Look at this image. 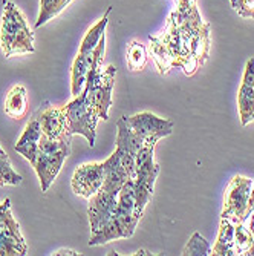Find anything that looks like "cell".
I'll return each mask as SVG.
<instances>
[{"label":"cell","instance_id":"1","mask_svg":"<svg viewBox=\"0 0 254 256\" xmlns=\"http://www.w3.org/2000/svg\"><path fill=\"white\" fill-rule=\"evenodd\" d=\"M176 2V10L169 16L164 32L150 37L147 50L161 76H167L178 68L190 77L209 60L212 30L201 17L198 0Z\"/></svg>","mask_w":254,"mask_h":256},{"label":"cell","instance_id":"2","mask_svg":"<svg viewBox=\"0 0 254 256\" xmlns=\"http://www.w3.org/2000/svg\"><path fill=\"white\" fill-rule=\"evenodd\" d=\"M143 214L136 208L133 181H127L118 195V206L112 220L97 235H90L89 246H103L115 240L130 238Z\"/></svg>","mask_w":254,"mask_h":256},{"label":"cell","instance_id":"3","mask_svg":"<svg viewBox=\"0 0 254 256\" xmlns=\"http://www.w3.org/2000/svg\"><path fill=\"white\" fill-rule=\"evenodd\" d=\"M104 51L106 34L101 37L100 43L94 50V58H92V64L84 83V90L87 92L90 103L97 108L101 120L109 118V109L112 106V89L115 84V76H117V68L113 64L103 68Z\"/></svg>","mask_w":254,"mask_h":256},{"label":"cell","instance_id":"4","mask_svg":"<svg viewBox=\"0 0 254 256\" xmlns=\"http://www.w3.org/2000/svg\"><path fill=\"white\" fill-rule=\"evenodd\" d=\"M0 44L5 57L17 54H31L35 51L34 32L21 11L9 0L3 2V16L0 25Z\"/></svg>","mask_w":254,"mask_h":256},{"label":"cell","instance_id":"5","mask_svg":"<svg viewBox=\"0 0 254 256\" xmlns=\"http://www.w3.org/2000/svg\"><path fill=\"white\" fill-rule=\"evenodd\" d=\"M69 155H71V140H52L41 134L38 152L32 164L40 180L41 192L49 190Z\"/></svg>","mask_w":254,"mask_h":256},{"label":"cell","instance_id":"6","mask_svg":"<svg viewBox=\"0 0 254 256\" xmlns=\"http://www.w3.org/2000/svg\"><path fill=\"white\" fill-rule=\"evenodd\" d=\"M63 108L69 120V132H71V135H83L87 140L89 146H94L97 135L95 129L100 120V114L97 108L90 103L84 88L80 96L74 97L71 103H67Z\"/></svg>","mask_w":254,"mask_h":256},{"label":"cell","instance_id":"7","mask_svg":"<svg viewBox=\"0 0 254 256\" xmlns=\"http://www.w3.org/2000/svg\"><path fill=\"white\" fill-rule=\"evenodd\" d=\"M155 148L143 146L136 154V178L133 180L136 208L144 214V208L153 195V186L159 175V166L153 160Z\"/></svg>","mask_w":254,"mask_h":256},{"label":"cell","instance_id":"8","mask_svg":"<svg viewBox=\"0 0 254 256\" xmlns=\"http://www.w3.org/2000/svg\"><path fill=\"white\" fill-rule=\"evenodd\" d=\"M253 186H254V180L242 175H236L230 180L224 195L221 218L232 221L233 224L247 222L245 212L248 207V200L253 190Z\"/></svg>","mask_w":254,"mask_h":256},{"label":"cell","instance_id":"9","mask_svg":"<svg viewBox=\"0 0 254 256\" xmlns=\"http://www.w3.org/2000/svg\"><path fill=\"white\" fill-rule=\"evenodd\" d=\"M28 253V244L20 226L11 214V200L0 201V256H23Z\"/></svg>","mask_w":254,"mask_h":256},{"label":"cell","instance_id":"10","mask_svg":"<svg viewBox=\"0 0 254 256\" xmlns=\"http://www.w3.org/2000/svg\"><path fill=\"white\" fill-rule=\"evenodd\" d=\"M126 122L141 143L150 148H155L161 138L169 136L173 132V122L161 118L152 112H140L132 117L126 115Z\"/></svg>","mask_w":254,"mask_h":256},{"label":"cell","instance_id":"11","mask_svg":"<svg viewBox=\"0 0 254 256\" xmlns=\"http://www.w3.org/2000/svg\"><path fill=\"white\" fill-rule=\"evenodd\" d=\"M118 192L100 189L94 196L89 198L87 216L92 235H97L112 220L118 206Z\"/></svg>","mask_w":254,"mask_h":256},{"label":"cell","instance_id":"12","mask_svg":"<svg viewBox=\"0 0 254 256\" xmlns=\"http://www.w3.org/2000/svg\"><path fill=\"white\" fill-rule=\"evenodd\" d=\"M104 182V166L103 162H86L74 170L71 186L75 195L83 198L94 196Z\"/></svg>","mask_w":254,"mask_h":256},{"label":"cell","instance_id":"13","mask_svg":"<svg viewBox=\"0 0 254 256\" xmlns=\"http://www.w3.org/2000/svg\"><path fill=\"white\" fill-rule=\"evenodd\" d=\"M238 108L242 126L254 122V58L251 57L247 64L242 77V83L238 94Z\"/></svg>","mask_w":254,"mask_h":256},{"label":"cell","instance_id":"14","mask_svg":"<svg viewBox=\"0 0 254 256\" xmlns=\"http://www.w3.org/2000/svg\"><path fill=\"white\" fill-rule=\"evenodd\" d=\"M43 135L52 140H71L72 135L69 132V120L64 108H49L38 117Z\"/></svg>","mask_w":254,"mask_h":256},{"label":"cell","instance_id":"15","mask_svg":"<svg viewBox=\"0 0 254 256\" xmlns=\"http://www.w3.org/2000/svg\"><path fill=\"white\" fill-rule=\"evenodd\" d=\"M103 166H104V182L101 189L113 190L120 194L123 186L127 181H130V178L123 166L121 156L117 149H115V152L106 161H103Z\"/></svg>","mask_w":254,"mask_h":256},{"label":"cell","instance_id":"16","mask_svg":"<svg viewBox=\"0 0 254 256\" xmlns=\"http://www.w3.org/2000/svg\"><path fill=\"white\" fill-rule=\"evenodd\" d=\"M41 126H40V120L38 118H32L25 130H23L21 136L18 138V142L15 143V150L29 161V164L32 166L37 152H38V144H40V138H41Z\"/></svg>","mask_w":254,"mask_h":256},{"label":"cell","instance_id":"17","mask_svg":"<svg viewBox=\"0 0 254 256\" xmlns=\"http://www.w3.org/2000/svg\"><path fill=\"white\" fill-rule=\"evenodd\" d=\"M235 228L236 224L221 218L219 234L215 246L212 247V254L215 256H236L235 250Z\"/></svg>","mask_w":254,"mask_h":256},{"label":"cell","instance_id":"18","mask_svg":"<svg viewBox=\"0 0 254 256\" xmlns=\"http://www.w3.org/2000/svg\"><path fill=\"white\" fill-rule=\"evenodd\" d=\"M5 114L11 118L20 120L25 118L28 114V92L25 86L17 84L14 86L6 96L5 100Z\"/></svg>","mask_w":254,"mask_h":256},{"label":"cell","instance_id":"19","mask_svg":"<svg viewBox=\"0 0 254 256\" xmlns=\"http://www.w3.org/2000/svg\"><path fill=\"white\" fill-rule=\"evenodd\" d=\"M147 60H149L147 46L138 40H132L127 44V66L130 71L133 72L143 71L147 64Z\"/></svg>","mask_w":254,"mask_h":256},{"label":"cell","instance_id":"20","mask_svg":"<svg viewBox=\"0 0 254 256\" xmlns=\"http://www.w3.org/2000/svg\"><path fill=\"white\" fill-rule=\"evenodd\" d=\"M72 0H40V12L35 22V28H40L51 18L58 16Z\"/></svg>","mask_w":254,"mask_h":256},{"label":"cell","instance_id":"21","mask_svg":"<svg viewBox=\"0 0 254 256\" xmlns=\"http://www.w3.org/2000/svg\"><path fill=\"white\" fill-rule=\"evenodd\" d=\"M182 254L184 256H210L212 246L199 234V232H195V234L190 236L186 248L182 250Z\"/></svg>","mask_w":254,"mask_h":256},{"label":"cell","instance_id":"22","mask_svg":"<svg viewBox=\"0 0 254 256\" xmlns=\"http://www.w3.org/2000/svg\"><path fill=\"white\" fill-rule=\"evenodd\" d=\"M21 175H18L11 164L8 154H0V186H18Z\"/></svg>","mask_w":254,"mask_h":256},{"label":"cell","instance_id":"23","mask_svg":"<svg viewBox=\"0 0 254 256\" xmlns=\"http://www.w3.org/2000/svg\"><path fill=\"white\" fill-rule=\"evenodd\" d=\"M253 246L251 230L245 222H238L235 228V250L236 254H247Z\"/></svg>","mask_w":254,"mask_h":256},{"label":"cell","instance_id":"24","mask_svg":"<svg viewBox=\"0 0 254 256\" xmlns=\"http://www.w3.org/2000/svg\"><path fill=\"white\" fill-rule=\"evenodd\" d=\"M233 10L245 18H254V0H230Z\"/></svg>","mask_w":254,"mask_h":256},{"label":"cell","instance_id":"25","mask_svg":"<svg viewBox=\"0 0 254 256\" xmlns=\"http://www.w3.org/2000/svg\"><path fill=\"white\" fill-rule=\"evenodd\" d=\"M254 212V186H253V190H251V195H250V200H248V207H247V212H245V221H248V218L253 215Z\"/></svg>","mask_w":254,"mask_h":256},{"label":"cell","instance_id":"26","mask_svg":"<svg viewBox=\"0 0 254 256\" xmlns=\"http://www.w3.org/2000/svg\"><path fill=\"white\" fill-rule=\"evenodd\" d=\"M250 230H251V235H253V246H251V248L247 252V254L248 256H254V216H251V221H250Z\"/></svg>","mask_w":254,"mask_h":256},{"label":"cell","instance_id":"27","mask_svg":"<svg viewBox=\"0 0 254 256\" xmlns=\"http://www.w3.org/2000/svg\"><path fill=\"white\" fill-rule=\"evenodd\" d=\"M55 256H61V254H80V252H75V250H58L55 253H52Z\"/></svg>","mask_w":254,"mask_h":256},{"label":"cell","instance_id":"28","mask_svg":"<svg viewBox=\"0 0 254 256\" xmlns=\"http://www.w3.org/2000/svg\"><path fill=\"white\" fill-rule=\"evenodd\" d=\"M135 254H150L149 252H144V250H141V252H136Z\"/></svg>","mask_w":254,"mask_h":256},{"label":"cell","instance_id":"29","mask_svg":"<svg viewBox=\"0 0 254 256\" xmlns=\"http://www.w3.org/2000/svg\"><path fill=\"white\" fill-rule=\"evenodd\" d=\"M0 154H5V150H3V148H2V144H0Z\"/></svg>","mask_w":254,"mask_h":256}]
</instances>
